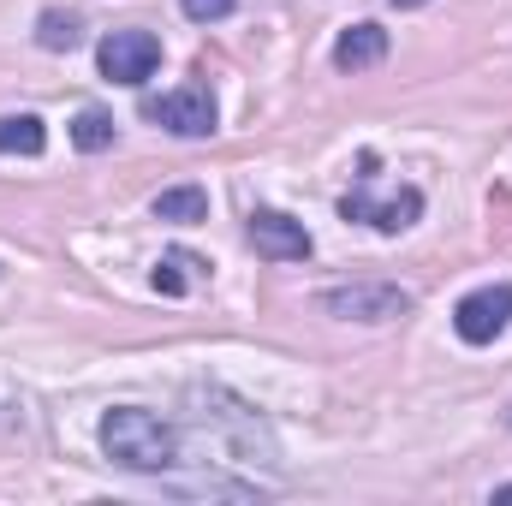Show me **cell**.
<instances>
[{
	"instance_id": "6da1fadb",
	"label": "cell",
	"mask_w": 512,
	"mask_h": 506,
	"mask_svg": "<svg viewBox=\"0 0 512 506\" xmlns=\"http://www.w3.org/2000/svg\"><path fill=\"white\" fill-rule=\"evenodd\" d=\"M102 453L114 465H126V471H143V477H161V471H173L185 459L179 453V429L161 423L143 405H114L102 417Z\"/></svg>"
},
{
	"instance_id": "7a4b0ae2",
	"label": "cell",
	"mask_w": 512,
	"mask_h": 506,
	"mask_svg": "<svg viewBox=\"0 0 512 506\" xmlns=\"http://www.w3.org/2000/svg\"><path fill=\"white\" fill-rule=\"evenodd\" d=\"M358 167H364V173H358V191H346V197H340V215H346V221H370L376 233H405V227L423 215V191H417V185H399L393 197H382V203H376V197H370L376 155L364 149V161H358Z\"/></svg>"
},
{
	"instance_id": "3957f363",
	"label": "cell",
	"mask_w": 512,
	"mask_h": 506,
	"mask_svg": "<svg viewBox=\"0 0 512 506\" xmlns=\"http://www.w3.org/2000/svg\"><path fill=\"white\" fill-rule=\"evenodd\" d=\"M96 66H102L108 84L137 90V84L155 78V66H161V36H155V30H108V36L96 42Z\"/></svg>"
},
{
	"instance_id": "277c9868",
	"label": "cell",
	"mask_w": 512,
	"mask_h": 506,
	"mask_svg": "<svg viewBox=\"0 0 512 506\" xmlns=\"http://www.w3.org/2000/svg\"><path fill=\"white\" fill-rule=\"evenodd\" d=\"M322 310L340 316V322H399V316L411 310V292H405V286H387V280L328 286V292H322Z\"/></svg>"
},
{
	"instance_id": "5b68a950",
	"label": "cell",
	"mask_w": 512,
	"mask_h": 506,
	"mask_svg": "<svg viewBox=\"0 0 512 506\" xmlns=\"http://www.w3.org/2000/svg\"><path fill=\"white\" fill-rule=\"evenodd\" d=\"M143 114H149L155 126H167L173 137H209L215 120H221L209 84H179V90H167V96H149Z\"/></svg>"
},
{
	"instance_id": "8992f818",
	"label": "cell",
	"mask_w": 512,
	"mask_h": 506,
	"mask_svg": "<svg viewBox=\"0 0 512 506\" xmlns=\"http://www.w3.org/2000/svg\"><path fill=\"white\" fill-rule=\"evenodd\" d=\"M507 322H512V280L465 292V298H459V310H453V328H459V340H465V346H489V340H501V334H507Z\"/></svg>"
},
{
	"instance_id": "52a82bcc",
	"label": "cell",
	"mask_w": 512,
	"mask_h": 506,
	"mask_svg": "<svg viewBox=\"0 0 512 506\" xmlns=\"http://www.w3.org/2000/svg\"><path fill=\"white\" fill-rule=\"evenodd\" d=\"M251 245L256 256H268V262H304L310 256V233H304V221H292V215H280V209H251Z\"/></svg>"
},
{
	"instance_id": "ba28073f",
	"label": "cell",
	"mask_w": 512,
	"mask_h": 506,
	"mask_svg": "<svg viewBox=\"0 0 512 506\" xmlns=\"http://www.w3.org/2000/svg\"><path fill=\"white\" fill-rule=\"evenodd\" d=\"M387 60V30L382 24H352V30H340V42H334V66L340 72H370V66H382Z\"/></svg>"
},
{
	"instance_id": "9c48e42d",
	"label": "cell",
	"mask_w": 512,
	"mask_h": 506,
	"mask_svg": "<svg viewBox=\"0 0 512 506\" xmlns=\"http://www.w3.org/2000/svg\"><path fill=\"white\" fill-rule=\"evenodd\" d=\"M203 280H209V262L197 251H185V245L161 251V262H155V292H161V298H185V292L203 286Z\"/></svg>"
},
{
	"instance_id": "30bf717a",
	"label": "cell",
	"mask_w": 512,
	"mask_h": 506,
	"mask_svg": "<svg viewBox=\"0 0 512 506\" xmlns=\"http://www.w3.org/2000/svg\"><path fill=\"white\" fill-rule=\"evenodd\" d=\"M149 209H155V221L197 227V221H209V191H203V185H173V191H161Z\"/></svg>"
},
{
	"instance_id": "8fae6325",
	"label": "cell",
	"mask_w": 512,
	"mask_h": 506,
	"mask_svg": "<svg viewBox=\"0 0 512 506\" xmlns=\"http://www.w3.org/2000/svg\"><path fill=\"white\" fill-rule=\"evenodd\" d=\"M48 131L36 114H0V155H42Z\"/></svg>"
},
{
	"instance_id": "7c38bea8",
	"label": "cell",
	"mask_w": 512,
	"mask_h": 506,
	"mask_svg": "<svg viewBox=\"0 0 512 506\" xmlns=\"http://www.w3.org/2000/svg\"><path fill=\"white\" fill-rule=\"evenodd\" d=\"M36 42H42L48 54H72V48L84 42V24H78L72 12H42V18H36Z\"/></svg>"
},
{
	"instance_id": "4fadbf2b",
	"label": "cell",
	"mask_w": 512,
	"mask_h": 506,
	"mask_svg": "<svg viewBox=\"0 0 512 506\" xmlns=\"http://www.w3.org/2000/svg\"><path fill=\"white\" fill-rule=\"evenodd\" d=\"M72 143H78L84 155H102V149H114V120H108L102 108H84V114L72 120Z\"/></svg>"
},
{
	"instance_id": "5bb4252c",
	"label": "cell",
	"mask_w": 512,
	"mask_h": 506,
	"mask_svg": "<svg viewBox=\"0 0 512 506\" xmlns=\"http://www.w3.org/2000/svg\"><path fill=\"white\" fill-rule=\"evenodd\" d=\"M179 6H185V18H197V24H221V18H233L239 0H179Z\"/></svg>"
},
{
	"instance_id": "9a60e30c",
	"label": "cell",
	"mask_w": 512,
	"mask_h": 506,
	"mask_svg": "<svg viewBox=\"0 0 512 506\" xmlns=\"http://www.w3.org/2000/svg\"><path fill=\"white\" fill-rule=\"evenodd\" d=\"M495 501H512V483H501V489H495Z\"/></svg>"
},
{
	"instance_id": "2e32d148",
	"label": "cell",
	"mask_w": 512,
	"mask_h": 506,
	"mask_svg": "<svg viewBox=\"0 0 512 506\" xmlns=\"http://www.w3.org/2000/svg\"><path fill=\"white\" fill-rule=\"evenodd\" d=\"M387 6H429V0H387Z\"/></svg>"
}]
</instances>
